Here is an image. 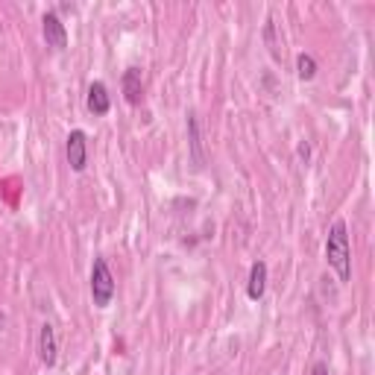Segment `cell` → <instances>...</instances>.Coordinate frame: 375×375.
<instances>
[{
	"label": "cell",
	"instance_id": "6da1fadb",
	"mask_svg": "<svg viewBox=\"0 0 375 375\" xmlns=\"http://www.w3.org/2000/svg\"><path fill=\"white\" fill-rule=\"evenodd\" d=\"M326 261L329 267L337 273L340 282L352 279V249H349V232L343 220H334L329 237H326Z\"/></svg>",
	"mask_w": 375,
	"mask_h": 375
},
{
	"label": "cell",
	"instance_id": "7a4b0ae2",
	"mask_svg": "<svg viewBox=\"0 0 375 375\" xmlns=\"http://www.w3.org/2000/svg\"><path fill=\"white\" fill-rule=\"evenodd\" d=\"M91 299L97 308H109L115 299V276H111L106 258H94L91 264Z\"/></svg>",
	"mask_w": 375,
	"mask_h": 375
},
{
	"label": "cell",
	"instance_id": "3957f363",
	"mask_svg": "<svg viewBox=\"0 0 375 375\" xmlns=\"http://www.w3.org/2000/svg\"><path fill=\"white\" fill-rule=\"evenodd\" d=\"M65 156L73 173H82L85 165H89V138H85L82 129H73L65 141Z\"/></svg>",
	"mask_w": 375,
	"mask_h": 375
},
{
	"label": "cell",
	"instance_id": "277c9868",
	"mask_svg": "<svg viewBox=\"0 0 375 375\" xmlns=\"http://www.w3.org/2000/svg\"><path fill=\"white\" fill-rule=\"evenodd\" d=\"M42 33H44L47 47H53V50L68 47V30H65V24H62V18L56 15V12H47V15L42 18Z\"/></svg>",
	"mask_w": 375,
	"mask_h": 375
},
{
	"label": "cell",
	"instance_id": "5b68a950",
	"mask_svg": "<svg viewBox=\"0 0 375 375\" xmlns=\"http://www.w3.org/2000/svg\"><path fill=\"white\" fill-rule=\"evenodd\" d=\"M39 358L44 367H53L59 360V340H56V329L53 322H44L39 331Z\"/></svg>",
	"mask_w": 375,
	"mask_h": 375
},
{
	"label": "cell",
	"instance_id": "8992f818",
	"mask_svg": "<svg viewBox=\"0 0 375 375\" xmlns=\"http://www.w3.org/2000/svg\"><path fill=\"white\" fill-rule=\"evenodd\" d=\"M123 97H127V103L132 106H138L141 103V97H144V77H141V68H127L123 71Z\"/></svg>",
	"mask_w": 375,
	"mask_h": 375
},
{
	"label": "cell",
	"instance_id": "52a82bcc",
	"mask_svg": "<svg viewBox=\"0 0 375 375\" xmlns=\"http://www.w3.org/2000/svg\"><path fill=\"white\" fill-rule=\"evenodd\" d=\"M264 291H267V264H264V261H255L253 270H249L246 296L253 299V302H258V299L264 296Z\"/></svg>",
	"mask_w": 375,
	"mask_h": 375
},
{
	"label": "cell",
	"instance_id": "ba28073f",
	"mask_svg": "<svg viewBox=\"0 0 375 375\" xmlns=\"http://www.w3.org/2000/svg\"><path fill=\"white\" fill-rule=\"evenodd\" d=\"M85 103H89V111L91 115H109V109H111V100H109V89L103 82H91L89 85V100H85Z\"/></svg>",
	"mask_w": 375,
	"mask_h": 375
},
{
	"label": "cell",
	"instance_id": "9c48e42d",
	"mask_svg": "<svg viewBox=\"0 0 375 375\" xmlns=\"http://www.w3.org/2000/svg\"><path fill=\"white\" fill-rule=\"evenodd\" d=\"M188 141H191V158L196 167H203V135H199V120L191 111L188 115Z\"/></svg>",
	"mask_w": 375,
	"mask_h": 375
},
{
	"label": "cell",
	"instance_id": "30bf717a",
	"mask_svg": "<svg viewBox=\"0 0 375 375\" xmlns=\"http://www.w3.org/2000/svg\"><path fill=\"white\" fill-rule=\"evenodd\" d=\"M296 73H299V80H314L317 77V62L311 53H299L296 56Z\"/></svg>",
	"mask_w": 375,
	"mask_h": 375
},
{
	"label": "cell",
	"instance_id": "8fae6325",
	"mask_svg": "<svg viewBox=\"0 0 375 375\" xmlns=\"http://www.w3.org/2000/svg\"><path fill=\"white\" fill-rule=\"evenodd\" d=\"M311 375H329V364H322V360H317V364L311 367Z\"/></svg>",
	"mask_w": 375,
	"mask_h": 375
},
{
	"label": "cell",
	"instance_id": "7c38bea8",
	"mask_svg": "<svg viewBox=\"0 0 375 375\" xmlns=\"http://www.w3.org/2000/svg\"><path fill=\"white\" fill-rule=\"evenodd\" d=\"M308 156H311V147L308 144H299V158L308 161Z\"/></svg>",
	"mask_w": 375,
	"mask_h": 375
},
{
	"label": "cell",
	"instance_id": "4fadbf2b",
	"mask_svg": "<svg viewBox=\"0 0 375 375\" xmlns=\"http://www.w3.org/2000/svg\"><path fill=\"white\" fill-rule=\"evenodd\" d=\"M3 331H6V314L0 311V334H3Z\"/></svg>",
	"mask_w": 375,
	"mask_h": 375
}]
</instances>
